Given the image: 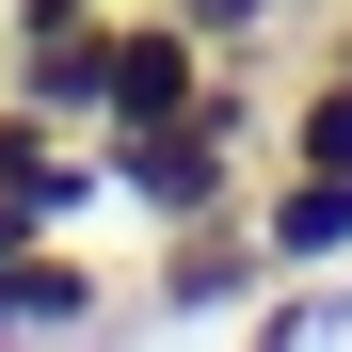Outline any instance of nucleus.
Returning a JSON list of instances; mask_svg holds the SVG:
<instances>
[{
  "label": "nucleus",
  "instance_id": "7ed1b4c3",
  "mask_svg": "<svg viewBox=\"0 0 352 352\" xmlns=\"http://www.w3.org/2000/svg\"><path fill=\"white\" fill-rule=\"evenodd\" d=\"M224 96V48L176 16V0H112V80H96V129H160V112H208Z\"/></svg>",
  "mask_w": 352,
  "mask_h": 352
},
{
  "label": "nucleus",
  "instance_id": "f257e3e1",
  "mask_svg": "<svg viewBox=\"0 0 352 352\" xmlns=\"http://www.w3.org/2000/svg\"><path fill=\"white\" fill-rule=\"evenodd\" d=\"M96 176H112L144 224L241 208V192H256V96H241V65H224V96H208V112H160V129H96Z\"/></svg>",
  "mask_w": 352,
  "mask_h": 352
},
{
  "label": "nucleus",
  "instance_id": "423d86ee",
  "mask_svg": "<svg viewBox=\"0 0 352 352\" xmlns=\"http://www.w3.org/2000/svg\"><path fill=\"white\" fill-rule=\"evenodd\" d=\"M129 320V288H96L80 241H16L0 256V336H112Z\"/></svg>",
  "mask_w": 352,
  "mask_h": 352
},
{
  "label": "nucleus",
  "instance_id": "39448f33",
  "mask_svg": "<svg viewBox=\"0 0 352 352\" xmlns=\"http://www.w3.org/2000/svg\"><path fill=\"white\" fill-rule=\"evenodd\" d=\"M241 208H256L272 272H352V160H272Z\"/></svg>",
  "mask_w": 352,
  "mask_h": 352
},
{
  "label": "nucleus",
  "instance_id": "20e7f679",
  "mask_svg": "<svg viewBox=\"0 0 352 352\" xmlns=\"http://www.w3.org/2000/svg\"><path fill=\"white\" fill-rule=\"evenodd\" d=\"M0 192H16L48 241H80V224L112 208V176H96V129H65V112H32V96H0Z\"/></svg>",
  "mask_w": 352,
  "mask_h": 352
},
{
  "label": "nucleus",
  "instance_id": "f03ea898",
  "mask_svg": "<svg viewBox=\"0 0 352 352\" xmlns=\"http://www.w3.org/2000/svg\"><path fill=\"white\" fill-rule=\"evenodd\" d=\"M256 288H272L256 208H192V224H160V272L129 288V320H160V336H208V320H241Z\"/></svg>",
  "mask_w": 352,
  "mask_h": 352
},
{
  "label": "nucleus",
  "instance_id": "6e6552de",
  "mask_svg": "<svg viewBox=\"0 0 352 352\" xmlns=\"http://www.w3.org/2000/svg\"><path fill=\"white\" fill-rule=\"evenodd\" d=\"M336 32H352V0H336Z\"/></svg>",
  "mask_w": 352,
  "mask_h": 352
},
{
  "label": "nucleus",
  "instance_id": "0eeeda50",
  "mask_svg": "<svg viewBox=\"0 0 352 352\" xmlns=\"http://www.w3.org/2000/svg\"><path fill=\"white\" fill-rule=\"evenodd\" d=\"M16 241H48V224H32V208H16V192H0V256H16Z\"/></svg>",
  "mask_w": 352,
  "mask_h": 352
}]
</instances>
